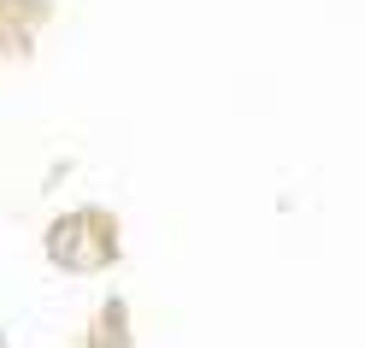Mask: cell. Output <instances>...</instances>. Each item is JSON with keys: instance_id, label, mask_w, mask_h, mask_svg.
I'll list each match as a JSON object with an SVG mask.
<instances>
[{"instance_id": "2", "label": "cell", "mask_w": 365, "mask_h": 348, "mask_svg": "<svg viewBox=\"0 0 365 348\" xmlns=\"http://www.w3.org/2000/svg\"><path fill=\"white\" fill-rule=\"evenodd\" d=\"M48 24H53V0H0V59L24 65Z\"/></svg>"}, {"instance_id": "1", "label": "cell", "mask_w": 365, "mask_h": 348, "mask_svg": "<svg viewBox=\"0 0 365 348\" xmlns=\"http://www.w3.org/2000/svg\"><path fill=\"white\" fill-rule=\"evenodd\" d=\"M41 248L59 272L95 277L124 260V230H118V213H106V207H71L41 230Z\"/></svg>"}, {"instance_id": "4", "label": "cell", "mask_w": 365, "mask_h": 348, "mask_svg": "<svg viewBox=\"0 0 365 348\" xmlns=\"http://www.w3.org/2000/svg\"><path fill=\"white\" fill-rule=\"evenodd\" d=\"M0 348H12V342H6V331H0Z\"/></svg>"}, {"instance_id": "3", "label": "cell", "mask_w": 365, "mask_h": 348, "mask_svg": "<svg viewBox=\"0 0 365 348\" xmlns=\"http://www.w3.org/2000/svg\"><path fill=\"white\" fill-rule=\"evenodd\" d=\"M83 348H135V324H130V301L106 295L83 324Z\"/></svg>"}]
</instances>
